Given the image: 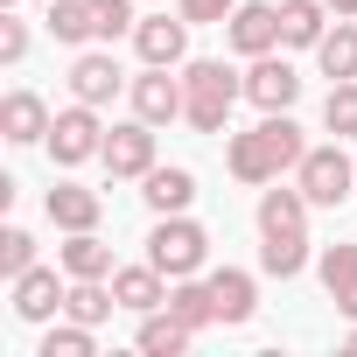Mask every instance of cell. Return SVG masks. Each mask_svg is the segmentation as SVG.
Here are the masks:
<instances>
[{
    "instance_id": "obj_1",
    "label": "cell",
    "mask_w": 357,
    "mask_h": 357,
    "mask_svg": "<svg viewBox=\"0 0 357 357\" xmlns=\"http://www.w3.org/2000/svg\"><path fill=\"white\" fill-rule=\"evenodd\" d=\"M183 91H190L183 119H190L197 133H225L231 105L245 98V77H238V70H225L218 56H197V63H183Z\"/></svg>"
},
{
    "instance_id": "obj_2",
    "label": "cell",
    "mask_w": 357,
    "mask_h": 357,
    "mask_svg": "<svg viewBox=\"0 0 357 357\" xmlns=\"http://www.w3.org/2000/svg\"><path fill=\"white\" fill-rule=\"evenodd\" d=\"M147 259H154L168 280H183V273H197V266L211 259V231H204L197 218H183V211H168V218H154V231H147Z\"/></svg>"
},
{
    "instance_id": "obj_3",
    "label": "cell",
    "mask_w": 357,
    "mask_h": 357,
    "mask_svg": "<svg viewBox=\"0 0 357 357\" xmlns=\"http://www.w3.org/2000/svg\"><path fill=\"white\" fill-rule=\"evenodd\" d=\"M294 183H301V197H308L315 211H336V204L357 190V161H350L343 147H308L301 168H294Z\"/></svg>"
},
{
    "instance_id": "obj_4",
    "label": "cell",
    "mask_w": 357,
    "mask_h": 357,
    "mask_svg": "<svg viewBox=\"0 0 357 357\" xmlns=\"http://www.w3.org/2000/svg\"><path fill=\"white\" fill-rule=\"evenodd\" d=\"M50 154H56V168H77V161H91V154H105V126H98V105H70V112H56V126H50Z\"/></svg>"
},
{
    "instance_id": "obj_5",
    "label": "cell",
    "mask_w": 357,
    "mask_h": 357,
    "mask_svg": "<svg viewBox=\"0 0 357 357\" xmlns=\"http://www.w3.org/2000/svg\"><path fill=\"white\" fill-rule=\"evenodd\" d=\"M98 161L112 168V183H147V168H154V126L133 112L126 126L105 133V154H98Z\"/></svg>"
},
{
    "instance_id": "obj_6",
    "label": "cell",
    "mask_w": 357,
    "mask_h": 357,
    "mask_svg": "<svg viewBox=\"0 0 357 357\" xmlns=\"http://www.w3.org/2000/svg\"><path fill=\"white\" fill-rule=\"evenodd\" d=\"M183 105H190V91H183V77H168V63H147V70L133 77V112H140L147 126L183 119Z\"/></svg>"
},
{
    "instance_id": "obj_7",
    "label": "cell",
    "mask_w": 357,
    "mask_h": 357,
    "mask_svg": "<svg viewBox=\"0 0 357 357\" xmlns=\"http://www.w3.org/2000/svg\"><path fill=\"white\" fill-rule=\"evenodd\" d=\"M245 98L259 105V112H287L294 98H301V77H294V63L287 56H252V70H245Z\"/></svg>"
},
{
    "instance_id": "obj_8",
    "label": "cell",
    "mask_w": 357,
    "mask_h": 357,
    "mask_svg": "<svg viewBox=\"0 0 357 357\" xmlns=\"http://www.w3.org/2000/svg\"><path fill=\"white\" fill-rule=\"evenodd\" d=\"M308 197H301V183L294 190H280V183H266L259 190V238H308Z\"/></svg>"
},
{
    "instance_id": "obj_9",
    "label": "cell",
    "mask_w": 357,
    "mask_h": 357,
    "mask_svg": "<svg viewBox=\"0 0 357 357\" xmlns=\"http://www.w3.org/2000/svg\"><path fill=\"white\" fill-rule=\"evenodd\" d=\"M133 50H140V63H183V50H190V22H183V8L175 15H140V29H133Z\"/></svg>"
},
{
    "instance_id": "obj_10",
    "label": "cell",
    "mask_w": 357,
    "mask_h": 357,
    "mask_svg": "<svg viewBox=\"0 0 357 357\" xmlns=\"http://www.w3.org/2000/svg\"><path fill=\"white\" fill-rule=\"evenodd\" d=\"M225 36H231L238 56H266V50H280V8H266V0H245V8H231Z\"/></svg>"
},
{
    "instance_id": "obj_11",
    "label": "cell",
    "mask_w": 357,
    "mask_h": 357,
    "mask_svg": "<svg viewBox=\"0 0 357 357\" xmlns=\"http://www.w3.org/2000/svg\"><path fill=\"white\" fill-rule=\"evenodd\" d=\"M119 84H126V70L112 63V50H84L70 63V98H84V105H112Z\"/></svg>"
},
{
    "instance_id": "obj_12",
    "label": "cell",
    "mask_w": 357,
    "mask_h": 357,
    "mask_svg": "<svg viewBox=\"0 0 357 357\" xmlns=\"http://www.w3.org/2000/svg\"><path fill=\"white\" fill-rule=\"evenodd\" d=\"M112 294H119V308L154 315V308H168V273H161L154 259H140V266H112Z\"/></svg>"
},
{
    "instance_id": "obj_13",
    "label": "cell",
    "mask_w": 357,
    "mask_h": 357,
    "mask_svg": "<svg viewBox=\"0 0 357 357\" xmlns=\"http://www.w3.org/2000/svg\"><path fill=\"white\" fill-rule=\"evenodd\" d=\"M50 105L36 98V91H8V98H0V133H8L15 147H29V140H50Z\"/></svg>"
},
{
    "instance_id": "obj_14",
    "label": "cell",
    "mask_w": 357,
    "mask_h": 357,
    "mask_svg": "<svg viewBox=\"0 0 357 357\" xmlns=\"http://www.w3.org/2000/svg\"><path fill=\"white\" fill-rule=\"evenodd\" d=\"M63 294H70V287H63L50 266H29V273L15 280V315H22V322H50V315L63 308Z\"/></svg>"
},
{
    "instance_id": "obj_15",
    "label": "cell",
    "mask_w": 357,
    "mask_h": 357,
    "mask_svg": "<svg viewBox=\"0 0 357 357\" xmlns=\"http://www.w3.org/2000/svg\"><path fill=\"white\" fill-rule=\"evenodd\" d=\"M231 175L238 183H252V190H266V183H280V161H273V147H266V133L252 126V133H231Z\"/></svg>"
},
{
    "instance_id": "obj_16",
    "label": "cell",
    "mask_w": 357,
    "mask_h": 357,
    "mask_svg": "<svg viewBox=\"0 0 357 357\" xmlns=\"http://www.w3.org/2000/svg\"><path fill=\"white\" fill-rule=\"evenodd\" d=\"M98 190H84V183H56L50 190V225L56 231H98Z\"/></svg>"
},
{
    "instance_id": "obj_17",
    "label": "cell",
    "mask_w": 357,
    "mask_h": 357,
    "mask_svg": "<svg viewBox=\"0 0 357 357\" xmlns=\"http://www.w3.org/2000/svg\"><path fill=\"white\" fill-rule=\"evenodd\" d=\"M329 36V0H287L280 8V50H315Z\"/></svg>"
},
{
    "instance_id": "obj_18",
    "label": "cell",
    "mask_w": 357,
    "mask_h": 357,
    "mask_svg": "<svg viewBox=\"0 0 357 357\" xmlns=\"http://www.w3.org/2000/svg\"><path fill=\"white\" fill-rule=\"evenodd\" d=\"M133 343H140L147 357H183V350L197 343V329H190L183 315H175V308H154V315L140 322V336H133Z\"/></svg>"
},
{
    "instance_id": "obj_19",
    "label": "cell",
    "mask_w": 357,
    "mask_h": 357,
    "mask_svg": "<svg viewBox=\"0 0 357 357\" xmlns=\"http://www.w3.org/2000/svg\"><path fill=\"white\" fill-rule=\"evenodd\" d=\"M140 197H147L154 218L190 211V204H197V175H190V168H147V190H140Z\"/></svg>"
},
{
    "instance_id": "obj_20",
    "label": "cell",
    "mask_w": 357,
    "mask_h": 357,
    "mask_svg": "<svg viewBox=\"0 0 357 357\" xmlns=\"http://www.w3.org/2000/svg\"><path fill=\"white\" fill-rule=\"evenodd\" d=\"M211 294H218V322H252V308H259V287L238 266H218L211 273Z\"/></svg>"
},
{
    "instance_id": "obj_21",
    "label": "cell",
    "mask_w": 357,
    "mask_h": 357,
    "mask_svg": "<svg viewBox=\"0 0 357 357\" xmlns=\"http://www.w3.org/2000/svg\"><path fill=\"white\" fill-rule=\"evenodd\" d=\"M63 273H70V280H112V245H105L98 231H70Z\"/></svg>"
},
{
    "instance_id": "obj_22",
    "label": "cell",
    "mask_w": 357,
    "mask_h": 357,
    "mask_svg": "<svg viewBox=\"0 0 357 357\" xmlns=\"http://www.w3.org/2000/svg\"><path fill=\"white\" fill-rule=\"evenodd\" d=\"M315 63H322V77H357V22L350 15H336V29L315 43Z\"/></svg>"
},
{
    "instance_id": "obj_23",
    "label": "cell",
    "mask_w": 357,
    "mask_h": 357,
    "mask_svg": "<svg viewBox=\"0 0 357 357\" xmlns=\"http://www.w3.org/2000/svg\"><path fill=\"white\" fill-rule=\"evenodd\" d=\"M168 308L183 315L190 329H211V322H218V294H211V280H197V273H183V280L168 287Z\"/></svg>"
},
{
    "instance_id": "obj_24",
    "label": "cell",
    "mask_w": 357,
    "mask_h": 357,
    "mask_svg": "<svg viewBox=\"0 0 357 357\" xmlns=\"http://www.w3.org/2000/svg\"><path fill=\"white\" fill-rule=\"evenodd\" d=\"M112 308H119V294H112L105 280H70V294H63V315H77V322H91V329H98Z\"/></svg>"
},
{
    "instance_id": "obj_25",
    "label": "cell",
    "mask_w": 357,
    "mask_h": 357,
    "mask_svg": "<svg viewBox=\"0 0 357 357\" xmlns=\"http://www.w3.org/2000/svg\"><path fill=\"white\" fill-rule=\"evenodd\" d=\"M322 126L336 140H357V77H336L329 98H322Z\"/></svg>"
},
{
    "instance_id": "obj_26",
    "label": "cell",
    "mask_w": 357,
    "mask_h": 357,
    "mask_svg": "<svg viewBox=\"0 0 357 357\" xmlns=\"http://www.w3.org/2000/svg\"><path fill=\"white\" fill-rule=\"evenodd\" d=\"M91 350H98V329L70 315V322H56V329L43 336V350H36V357H91Z\"/></svg>"
},
{
    "instance_id": "obj_27",
    "label": "cell",
    "mask_w": 357,
    "mask_h": 357,
    "mask_svg": "<svg viewBox=\"0 0 357 357\" xmlns=\"http://www.w3.org/2000/svg\"><path fill=\"white\" fill-rule=\"evenodd\" d=\"M50 36L56 43H91V0H50Z\"/></svg>"
},
{
    "instance_id": "obj_28",
    "label": "cell",
    "mask_w": 357,
    "mask_h": 357,
    "mask_svg": "<svg viewBox=\"0 0 357 357\" xmlns=\"http://www.w3.org/2000/svg\"><path fill=\"white\" fill-rule=\"evenodd\" d=\"M133 29H140L133 0H91V36H98V43H119V36H133Z\"/></svg>"
},
{
    "instance_id": "obj_29",
    "label": "cell",
    "mask_w": 357,
    "mask_h": 357,
    "mask_svg": "<svg viewBox=\"0 0 357 357\" xmlns=\"http://www.w3.org/2000/svg\"><path fill=\"white\" fill-rule=\"evenodd\" d=\"M259 266H266L273 280H294V273L308 266V238H266V245H259Z\"/></svg>"
},
{
    "instance_id": "obj_30",
    "label": "cell",
    "mask_w": 357,
    "mask_h": 357,
    "mask_svg": "<svg viewBox=\"0 0 357 357\" xmlns=\"http://www.w3.org/2000/svg\"><path fill=\"white\" fill-rule=\"evenodd\" d=\"M315 266H322V287H329V301L357 287V245H322V259H315Z\"/></svg>"
},
{
    "instance_id": "obj_31",
    "label": "cell",
    "mask_w": 357,
    "mask_h": 357,
    "mask_svg": "<svg viewBox=\"0 0 357 357\" xmlns=\"http://www.w3.org/2000/svg\"><path fill=\"white\" fill-rule=\"evenodd\" d=\"M36 266V238L22 231V225H8V231H0V273H8V280H22Z\"/></svg>"
},
{
    "instance_id": "obj_32",
    "label": "cell",
    "mask_w": 357,
    "mask_h": 357,
    "mask_svg": "<svg viewBox=\"0 0 357 357\" xmlns=\"http://www.w3.org/2000/svg\"><path fill=\"white\" fill-rule=\"evenodd\" d=\"M22 56H29V22L0 15V63H22Z\"/></svg>"
},
{
    "instance_id": "obj_33",
    "label": "cell",
    "mask_w": 357,
    "mask_h": 357,
    "mask_svg": "<svg viewBox=\"0 0 357 357\" xmlns=\"http://www.w3.org/2000/svg\"><path fill=\"white\" fill-rule=\"evenodd\" d=\"M175 8H183V22L197 29V22H231V8H238V0H175Z\"/></svg>"
},
{
    "instance_id": "obj_34",
    "label": "cell",
    "mask_w": 357,
    "mask_h": 357,
    "mask_svg": "<svg viewBox=\"0 0 357 357\" xmlns=\"http://www.w3.org/2000/svg\"><path fill=\"white\" fill-rule=\"evenodd\" d=\"M336 308H343V315L357 322V287H350V294H336Z\"/></svg>"
},
{
    "instance_id": "obj_35",
    "label": "cell",
    "mask_w": 357,
    "mask_h": 357,
    "mask_svg": "<svg viewBox=\"0 0 357 357\" xmlns=\"http://www.w3.org/2000/svg\"><path fill=\"white\" fill-rule=\"evenodd\" d=\"M329 15H350L357 22V0H329Z\"/></svg>"
},
{
    "instance_id": "obj_36",
    "label": "cell",
    "mask_w": 357,
    "mask_h": 357,
    "mask_svg": "<svg viewBox=\"0 0 357 357\" xmlns=\"http://www.w3.org/2000/svg\"><path fill=\"white\" fill-rule=\"evenodd\" d=\"M350 350H357V329H350Z\"/></svg>"
}]
</instances>
